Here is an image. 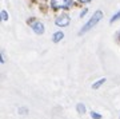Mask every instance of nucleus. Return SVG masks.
<instances>
[{"mask_svg":"<svg viewBox=\"0 0 120 119\" xmlns=\"http://www.w3.org/2000/svg\"><path fill=\"white\" fill-rule=\"evenodd\" d=\"M101 17H103V12H101V11H96V12L92 15V17H91L90 20H88L86 24L83 26L82 30L79 31V35H83V34H86V32H88L90 30H92V28L98 24L99 21L101 20Z\"/></svg>","mask_w":120,"mask_h":119,"instance_id":"1","label":"nucleus"},{"mask_svg":"<svg viewBox=\"0 0 120 119\" xmlns=\"http://www.w3.org/2000/svg\"><path fill=\"white\" fill-rule=\"evenodd\" d=\"M73 4V0H51L49 5L52 9L59 11V9H68Z\"/></svg>","mask_w":120,"mask_h":119,"instance_id":"2","label":"nucleus"},{"mask_svg":"<svg viewBox=\"0 0 120 119\" xmlns=\"http://www.w3.org/2000/svg\"><path fill=\"white\" fill-rule=\"evenodd\" d=\"M28 24L31 26V28L34 30V32L36 35H43L44 31H45V27L40 20H32L31 19V20H28Z\"/></svg>","mask_w":120,"mask_h":119,"instance_id":"3","label":"nucleus"},{"mask_svg":"<svg viewBox=\"0 0 120 119\" xmlns=\"http://www.w3.org/2000/svg\"><path fill=\"white\" fill-rule=\"evenodd\" d=\"M69 21H71V19H69V16L67 15V13H61V15H57L55 19V24L57 27H67L69 24Z\"/></svg>","mask_w":120,"mask_h":119,"instance_id":"4","label":"nucleus"},{"mask_svg":"<svg viewBox=\"0 0 120 119\" xmlns=\"http://www.w3.org/2000/svg\"><path fill=\"white\" fill-rule=\"evenodd\" d=\"M63 38H64V34H63L61 31H56L55 34L52 35V40H53V43H59Z\"/></svg>","mask_w":120,"mask_h":119,"instance_id":"5","label":"nucleus"},{"mask_svg":"<svg viewBox=\"0 0 120 119\" xmlns=\"http://www.w3.org/2000/svg\"><path fill=\"white\" fill-rule=\"evenodd\" d=\"M104 83H105V78H101V79H99L96 83H94V84H92V88L96 90V88H99V87H101Z\"/></svg>","mask_w":120,"mask_h":119,"instance_id":"6","label":"nucleus"},{"mask_svg":"<svg viewBox=\"0 0 120 119\" xmlns=\"http://www.w3.org/2000/svg\"><path fill=\"white\" fill-rule=\"evenodd\" d=\"M76 108H77V112H79V114H84V112H86V106H84L83 103H77Z\"/></svg>","mask_w":120,"mask_h":119,"instance_id":"7","label":"nucleus"},{"mask_svg":"<svg viewBox=\"0 0 120 119\" xmlns=\"http://www.w3.org/2000/svg\"><path fill=\"white\" fill-rule=\"evenodd\" d=\"M117 19H120V11H117L116 13H113V15H112V17H111V20H109V23H111V24H113V23H115Z\"/></svg>","mask_w":120,"mask_h":119,"instance_id":"8","label":"nucleus"},{"mask_svg":"<svg viewBox=\"0 0 120 119\" xmlns=\"http://www.w3.org/2000/svg\"><path fill=\"white\" fill-rule=\"evenodd\" d=\"M0 16H1V20L3 21H7L8 20V12L5 11V9H1V12H0Z\"/></svg>","mask_w":120,"mask_h":119,"instance_id":"9","label":"nucleus"},{"mask_svg":"<svg viewBox=\"0 0 120 119\" xmlns=\"http://www.w3.org/2000/svg\"><path fill=\"white\" fill-rule=\"evenodd\" d=\"M91 116H92L94 119H100V118H101V115L99 114V112H94V111L91 112Z\"/></svg>","mask_w":120,"mask_h":119,"instance_id":"10","label":"nucleus"},{"mask_svg":"<svg viewBox=\"0 0 120 119\" xmlns=\"http://www.w3.org/2000/svg\"><path fill=\"white\" fill-rule=\"evenodd\" d=\"M0 56H1V63H5V56H4V50H1V52H0Z\"/></svg>","mask_w":120,"mask_h":119,"instance_id":"11","label":"nucleus"},{"mask_svg":"<svg viewBox=\"0 0 120 119\" xmlns=\"http://www.w3.org/2000/svg\"><path fill=\"white\" fill-rule=\"evenodd\" d=\"M88 12V8H84L82 11V12H80V17H83V16H86V13Z\"/></svg>","mask_w":120,"mask_h":119,"instance_id":"12","label":"nucleus"},{"mask_svg":"<svg viewBox=\"0 0 120 119\" xmlns=\"http://www.w3.org/2000/svg\"><path fill=\"white\" fill-rule=\"evenodd\" d=\"M77 1H80V3H90L91 0H77Z\"/></svg>","mask_w":120,"mask_h":119,"instance_id":"13","label":"nucleus"}]
</instances>
